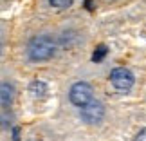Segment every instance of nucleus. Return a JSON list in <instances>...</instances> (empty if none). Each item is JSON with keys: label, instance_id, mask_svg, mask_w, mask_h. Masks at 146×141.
<instances>
[{"label": "nucleus", "instance_id": "0eeeda50", "mask_svg": "<svg viewBox=\"0 0 146 141\" xmlns=\"http://www.w3.org/2000/svg\"><path fill=\"white\" fill-rule=\"evenodd\" d=\"M105 54H106V47H105V45H99V47L96 49V53H94L92 60H94V61H101V60L105 58Z\"/></svg>", "mask_w": 146, "mask_h": 141}, {"label": "nucleus", "instance_id": "7ed1b4c3", "mask_svg": "<svg viewBox=\"0 0 146 141\" xmlns=\"http://www.w3.org/2000/svg\"><path fill=\"white\" fill-rule=\"evenodd\" d=\"M69 98L74 105L78 107H85L87 103L92 101V87L85 82H78L70 87L69 91Z\"/></svg>", "mask_w": 146, "mask_h": 141}, {"label": "nucleus", "instance_id": "423d86ee", "mask_svg": "<svg viewBox=\"0 0 146 141\" xmlns=\"http://www.w3.org/2000/svg\"><path fill=\"white\" fill-rule=\"evenodd\" d=\"M72 2H74V0H49V4L52 5V7H60V9L69 7V5H72Z\"/></svg>", "mask_w": 146, "mask_h": 141}, {"label": "nucleus", "instance_id": "39448f33", "mask_svg": "<svg viewBox=\"0 0 146 141\" xmlns=\"http://www.w3.org/2000/svg\"><path fill=\"white\" fill-rule=\"evenodd\" d=\"M11 92H13V89H11L7 83H4V85H2V103L4 105L11 103V96H13Z\"/></svg>", "mask_w": 146, "mask_h": 141}, {"label": "nucleus", "instance_id": "f03ea898", "mask_svg": "<svg viewBox=\"0 0 146 141\" xmlns=\"http://www.w3.org/2000/svg\"><path fill=\"white\" fill-rule=\"evenodd\" d=\"M110 82L117 91L121 92H128L133 87V74L132 71H128L126 67H117L110 72Z\"/></svg>", "mask_w": 146, "mask_h": 141}, {"label": "nucleus", "instance_id": "6e6552de", "mask_svg": "<svg viewBox=\"0 0 146 141\" xmlns=\"http://www.w3.org/2000/svg\"><path fill=\"white\" fill-rule=\"evenodd\" d=\"M135 141H146V128H143V130H141V132L137 134Z\"/></svg>", "mask_w": 146, "mask_h": 141}, {"label": "nucleus", "instance_id": "f257e3e1", "mask_svg": "<svg viewBox=\"0 0 146 141\" xmlns=\"http://www.w3.org/2000/svg\"><path fill=\"white\" fill-rule=\"evenodd\" d=\"M54 49L56 45H54L52 38L47 35H42L31 40L29 47H27V53H29V58L33 61H45L49 58H52Z\"/></svg>", "mask_w": 146, "mask_h": 141}, {"label": "nucleus", "instance_id": "20e7f679", "mask_svg": "<svg viewBox=\"0 0 146 141\" xmlns=\"http://www.w3.org/2000/svg\"><path fill=\"white\" fill-rule=\"evenodd\" d=\"M103 116H105V109H103V105H101L99 101L92 100L90 103H87L85 107H81V118L87 123H90V125L99 123L101 120H103Z\"/></svg>", "mask_w": 146, "mask_h": 141}]
</instances>
